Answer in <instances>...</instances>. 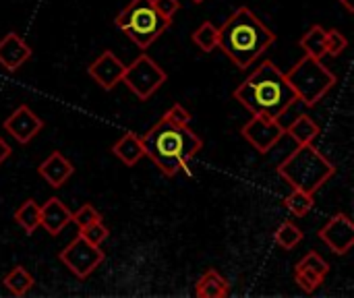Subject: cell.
Listing matches in <instances>:
<instances>
[{"label": "cell", "mask_w": 354, "mask_h": 298, "mask_svg": "<svg viewBox=\"0 0 354 298\" xmlns=\"http://www.w3.org/2000/svg\"><path fill=\"white\" fill-rule=\"evenodd\" d=\"M193 41L197 48H201L203 52H212L218 48V27L212 21L201 23L195 31H193Z\"/></svg>", "instance_id": "25"}, {"label": "cell", "mask_w": 354, "mask_h": 298, "mask_svg": "<svg viewBox=\"0 0 354 298\" xmlns=\"http://www.w3.org/2000/svg\"><path fill=\"white\" fill-rule=\"evenodd\" d=\"M284 205L288 207V212H292L297 218H305L313 205H315V199L311 193H305V191H299V189H292V193L284 199Z\"/></svg>", "instance_id": "24"}, {"label": "cell", "mask_w": 354, "mask_h": 298, "mask_svg": "<svg viewBox=\"0 0 354 298\" xmlns=\"http://www.w3.org/2000/svg\"><path fill=\"white\" fill-rule=\"evenodd\" d=\"M274 241L278 247L286 249V251H292L301 241H303V232L301 228L295 224V222H282L276 230H274Z\"/></svg>", "instance_id": "23"}, {"label": "cell", "mask_w": 354, "mask_h": 298, "mask_svg": "<svg viewBox=\"0 0 354 298\" xmlns=\"http://www.w3.org/2000/svg\"><path fill=\"white\" fill-rule=\"evenodd\" d=\"M141 143L145 156L166 176H176L178 172H183L203 147L201 137L191 131L189 124H176L166 118L153 124L141 137Z\"/></svg>", "instance_id": "3"}, {"label": "cell", "mask_w": 354, "mask_h": 298, "mask_svg": "<svg viewBox=\"0 0 354 298\" xmlns=\"http://www.w3.org/2000/svg\"><path fill=\"white\" fill-rule=\"evenodd\" d=\"M2 284L6 286V290L12 295V297H25L31 288H33V276L21 268V266H15L2 280Z\"/></svg>", "instance_id": "21"}, {"label": "cell", "mask_w": 354, "mask_h": 298, "mask_svg": "<svg viewBox=\"0 0 354 298\" xmlns=\"http://www.w3.org/2000/svg\"><path fill=\"white\" fill-rule=\"evenodd\" d=\"M15 222L25 234H33L39 228V205L33 199H25L15 212Z\"/></svg>", "instance_id": "22"}, {"label": "cell", "mask_w": 354, "mask_h": 298, "mask_svg": "<svg viewBox=\"0 0 354 298\" xmlns=\"http://www.w3.org/2000/svg\"><path fill=\"white\" fill-rule=\"evenodd\" d=\"M114 25L124 31L135 46L147 50L172 23L158 12L153 0H131L116 15Z\"/></svg>", "instance_id": "5"}, {"label": "cell", "mask_w": 354, "mask_h": 298, "mask_svg": "<svg viewBox=\"0 0 354 298\" xmlns=\"http://www.w3.org/2000/svg\"><path fill=\"white\" fill-rule=\"evenodd\" d=\"M338 2H342V4H344V8H346L348 12H353V10H354L353 0H338Z\"/></svg>", "instance_id": "32"}, {"label": "cell", "mask_w": 354, "mask_h": 298, "mask_svg": "<svg viewBox=\"0 0 354 298\" xmlns=\"http://www.w3.org/2000/svg\"><path fill=\"white\" fill-rule=\"evenodd\" d=\"M195 297L199 298H226L230 297V284L228 280L216 272V270H207L199 282L195 284Z\"/></svg>", "instance_id": "18"}, {"label": "cell", "mask_w": 354, "mask_h": 298, "mask_svg": "<svg viewBox=\"0 0 354 298\" xmlns=\"http://www.w3.org/2000/svg\"><path fill=\"white\" fill-rule=\"evenodd\" d=\"M166 120L170 122H176V124H189L191 122V112L183 106V104H174L166 114H164Z\"/></svg>", "instance_id": "30"}, {"label": "cell", "mask_w": 354, "mask_h": 298, "mask_svg": "<svg viewBox=\"0 0 354 298\" xmlns=\"http://www.w3.org/2000/svg\"><path fill=\"white\" fill-rule=\"evenodd\" d=\"M153 6L158 8V12L166 19V21H174V15L180 10V2L178 0H153Z\"/></svg>", "instance_id": "29"}, {"label": "cell", "mask_w": 354, "mask_h": 298, "mask_svg": "<svg viewBox=\"0 0 354 298\" xmlns=\"http://www.w3.org/2000/svg\"><path fill=\"white\" fill-rule=\"evenodd\" d=\"M168 75L166 71L149 56V54H139L122 75V83L139 97V100H149L164 83Z\"/></svg>", "instance_id": "7"}, {"label": "cell", "mask_w": 354, "mask_h": 298, "mask_svg": "<svg viewBox=\"0 0 354 298\" xmlns=\"http://www.w3.org/2000/svg\"><path fill=\"white\" fill-rule=\"evenodd\" d=\"M286 79L299 102L307 108L317 106V102H322V97H326L336 83V75L319 58L307 54L286 73Z\"/></svg>", "instance_id": "6"}, {"label": "cell", "mask_w": 354, "mask_h": 298, "mask_svg": "<svg viewBox=\"0 0 354 298\" xmlns=\"http://www.w3.org/2000/svg\"><path fill=\"white\" fill-rule=\"evenodd\" d=\"M31 54H33L31 46L17 31H8L0 39V66L10 73L19 71L31 58Z\"/></svg>", "instance_id": "14"}, {"label": "cell", "mask_w": 354, "mask_h": 298, "mask_svg": "<svg viewBox=\"0 0 354 298\" xmlns=\"http://www.w3.org/2000/svg\"><path fill=\"white\" fill-rule=\"evenodd\" d=\"M334 172H336L334 164L313 143L299 145L278 166V174L292 189H299L311 195H315L334 176Z\"/></svg>", "instance_id": "4"}, {"label": "cell", "mask_w": 354, "mask_h": 298, "mask_svg": "<svg viewBox=\"0 0 354 298\" xmlns=\"http://www.w3.org/2000/svg\"><path fill=\"white\" fill-rule=\"evenodd\" d=\"M79 234H81L85 241H89L91 245H97V247H100V245L106 243V239L110 236V230H108V226H106L102 220H97V222H93V224H89V226L81 228Z\"/></svg>", "instance_id": "27"}, {"label": "cell", "mask_w": 354, "mask_h": 298, "mask_svg": "<svg viewBox=\"0 0 354 298\" xmlns=\"http://www.w3.org/2000/svg\"><path fill=\"white\" fill-rule=\"evenodd\" d=\"M278 35L249 8H236L218 29V48L239 66L249 68Z\"/></svg>", "instance_id": "2"}, {"label": "cell", "mask_w": 354, "mask_h": 298, "mask_svg": "<svg viewBox=\"0 0 354 298\" xmlns=\"http://www.w3.org/2000/svg\"><path fill=\"white\" fill-rule=\"evenodd\" d=\"M97 220H102V216H100V212H97L93 205H81V207L73 214V220H71V222H75V224L79 226V230H81V228H85V226L97 222Z\"/></svg>", "instance_id": "28"}, {"label": "cell", "mask_w": 354, "mask_h": 298, "mask_svg": "<svg viewBox=\"0 0 354 298\" xmlns=\"http://www.w3.org/2000/svg\"><path fill=\"white\" fill-rule=\"evenodd\" d=\"M317 236L330 247L336 255H346L354 245V224L348 214H336L328 220V224L317 232Z\"/></svg>", "instance_id": "10"}, {"label": "cell", "mask_w": 354, "mask_h": 298, "mask_svg": "<svg viewBox=\"0 0 354 298\" xmlns=\"http://www.w3.org/2000/svg\"><path fill=\"white\" fill-rule=\"evenodd\" d=\"M348 48V39L338 29H326V54L340 56Z\"/></svg>", "instance_id": "26"}, {"label": "cell", "mask_w": 354, "mask_h": 298, "mask_svg": "<svg viewBox=\"0 0 354 298\" xmlns=\"http://www.w3.org/2000/svg\"><path fill=\"white\" fill-rule=\"evenodd\" d=\"M127 64L112 52V50H104L87 68L89 77L106 91H112L118 83H122V75H124Z\"/></svg>", "instance_id": "13"}, {"label": "cell", "mask_w": 354, "mask_h": 298, "mask_svg": "<svg viewBox=\"0 0 354 298\" xmlns=\"http://www.w3.org/2000/svg\"><path fill=\"white\" fill-rule=\"evenodd\" d=\"M330 274V263L315 251L307 253L295 268V282L299 284L305 295H313L328 278Z\"/></svg>", "instance_id": "12"}, {"label": "cell", "mask_w": 354, "mask_h": 298, "mask_svg": "<svg viewBox=\"0 0 354 298\" xmlns=\"http://www.w3.org/2000/svg\"><path fill=\"white\" fill-rule=\"evenodd\" d=\"M10 156H12V147H10V145L0 137V166H2Z\"/></svg>", "instance_id": "31"}, {"label": "cell", "mask_w": 354, "mask_h": 298, "mask_svg": "<svg viewBox=\"0 0 354 298\" xmlns=\"http://www.w3.org/2000/svg\"><path fill=\"white\" fill-rule=\"evenodd\" d=\"M191 2H195V4H201V2H205V0H191Z\"/></svg>", "instance_id": "33"}, {"label": "cell", "mask_w": 354, "mask_h": 298, "mask_svg": "<svg viewBox=\"0 0 354 298\" xmlns=\"http://www.w3.org/2000/svg\"><path fill=\"white\" fill-rule=\"evenodd\" d=\"M284 131H288V135L299 143H313L319 135V124L309 116V114H299L288 127H284Z\"/></svg>", "instance_id": "19"}, {"label": "cell", "mask_w": 354, "mask_h": 298, "mask_svg": "<svg viewBox=\"0 0 354 298\" xmlns=\"http://www.w3.org/2000/svg\"><path fill=\"white\" fill-rule=\"evenodd\" d=\"M73 220V212L64 205L62 199L58 197H50L41 207H39V226L50 234L56 236L60 234L66 224H71Z\"/></svg>", "instance_id": "15"}, {"label": "cell", "mask_w": 354, "mask_h": 298, "mask_svg": "<svg viewBox=\"0 0 354 298\" xmlns=\"http://www.w3.org/2000/svg\"><path fill=\"white\" fill-rule=\"evenodd\" d=\"M41 129H44V120L27 104H21L19 108H15L12 114L4 120V131L21 145L31 143L39 135Z\"/></svg>", "instance_id": "11"}, {"label": "cell", "mask_w": 354, "mask_h": 298, "mask_svg": "<svg viewBox=\"0 0 354 298\" xmlns=\"http://www.w3.org/2000/svg\"><path fill=\"white\" fill-rule=\"evenodd\" d=\"M299 46L307 56H313V58H319V60L324 56H328L326 54V27L311 25L309 31L299 39Z\"/></svg>", "instance_id": "20"}, {"label": "cell", "mask_w": 354, "mask_h": 298, "mask_svg": "<svg viewBox=\"0 0 354 298\" xmlns=\"http://www.w3.org/2000/svg\"><path fill=\"white\" fill-rule=\"evenodd\" d=\"M60 261L68 268V272H73L79 280L89 278L97 266L104 261V251L97 245H91L89 241H85L81 234L66 245V249L60 253Z\"/></svg>", "instance_id": "8"}, {"label": "cell", "mask_w": 354, "mask_h": 298, "mask_svg": "<svg viewBox=\"0 0 354 298\" xmlns=\"http://www.w3.org/2000/svg\"><path fill=\"white\" fill-rule=\"evenodd\" d=\"M37 174L52 187V189H60L64 187V183L75 174V166L60 153V151H52L37 168Z\"/></svg>", "instance_id": "16"}, {"label": "cell", "mask_w": 354, "mask_h": 298, "mask_svg": "<svg viewBox=\"0 0 354 298\" xmlns=\"http://www.w3.org/2000/svg\"><path fill=\"white\" fill-rule=\"evenodd\" d=\"M243 137L259 151V153H268L282 137H284V129L278 120L274 118H266V116H253L245 127H243Z\"/></svg>", "instance_id": "9"}, {"label": "cell", "mask_w": 354, "mask_h": 298, "mask_svg": "<svg viewBox=\"0 0 354 298\" xmlns=\"http://www.w3.org/2000/svg\"><path fill=\"white\" fill-rule=\"evenodd\" d=\"M112 153H114L122 164H127V166H135L141 158H145L141 137L135 135L133 131H127V133L112 145Z\"/></svg>", "instance_id": "17"}, {"label": "cell", "mask_w": 354, "mask_h": 298, "mask_svg": "<svg viewBox=\"0 0 354 298\" xmlns=\"http://www.w3.org/2000/svg\"><path fill=\"white\" fill-rule=\"evenodd\" d=\"M232 97L243 104L253 116L280 120L297 102L286 73L272 60H263L234 91Z\"/></svg>", "instance_id": "1"}]
</instances>
